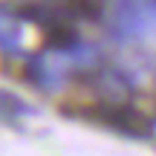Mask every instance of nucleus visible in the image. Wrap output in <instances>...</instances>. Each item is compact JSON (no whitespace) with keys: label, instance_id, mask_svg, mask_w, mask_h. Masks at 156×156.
<instances>
[{"label":"nucleus","instance_id":"1","mask_svg":"<svg viewBox=\"0 0 156 156\" xmlns=\"http://www.w3.org/2000/svg\"><path fill=\"white\" fill-rule=\"evenodd\" d=\"M113 29L122 38H139L156 29V0H119L113 12Z\"/></svg>","mask_w":156,"mask_h":156},{"label":"nucleus","instance_id":"2","mask_svg":"<svg viewBox=\"0 0 156 156\" xmlns=\"http://www.w3.org/2000/svg\"><path fill=\"white\" fill-rule=\"evenodd\" d=\"M98 119L104 124L116 130H124V133H133V136H145L151 130V122L142 116L136 107H127V104H110V107H101Z\"/></svg>","mask_w":156,"mask_h":156},{"label":"nucleus","instance_id":"3","mask_svg":"<svg viewBox=\"0 0 156 156\" xmlns=\"http://www.w3.org/2000/svg\"><path fill=\"white\" fill-rule=\"evenodd\" d=\"M0 49L3 52L20 49V20L6 9H0Z\"/></svg>","mask_w":156,"mask_h":156},{"label":"nucleus","instance_id":"4","mask_svg":"<svg viewBox=\"0 0 156 156\" xmlns=\"http://www.w3.org/2000/svg\"><path fill=\"white\" fill-rule=\"evenodd\" d=\"M46 44L55 52H69L73 46H78V35L69 23H52L49 32H46Z\"/></svg>","mask_w":156,"mask_h":156}]
</instances>
